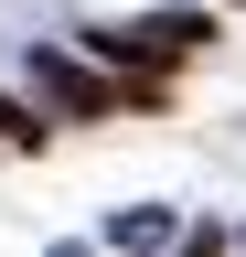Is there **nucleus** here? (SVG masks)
Returning a JSON list of instances; mask_svg holds the SVG:
<instances>
[{
	"label": "nucleus",
	"instance_id": "f03ea898",
	"mask_svg": "<svg viewBox=\"0 0 246 257\" xmlns=\"http://www.w3.org/2000/svg\"><path fill=\"white\" fill-rule=\"evenodd\" d=\"M107 246H129V257H150V246H171V214H161V204H129V214L107 225Z\"/></svg>",
	"mask_w": 246,
	"mask_h": 257
},
{
	"label": "nucleus",
	"instance_id": "f257e3e1",
	"mask_svg": "<svg viewBox=\"0 0 246 257\" xmlns=\"http://www.w3.org/2000/svg\"><path fill=\"white\" fill-rule=\"evenodd\" d=\"M33 96H43V118H118V86L107 75H86L75 54H54V43H33Z\"/></svg>",
	"mask_w": 246,
	"mask_h": 257
},
{
	"label": "nucleus",
	"instance_id": "7ed1b4c3",
	"mask_svg": "<svg viewBox=\"0 0 246 257\" xmlns=\"http://www.w3.org/2000/svg\"><path fill=\"white\" fill-rule=\"evenodd\" d=\"M0 140H11V150H43V107H22V96H0Z\"/></svg>",
	"mask_w": 246,
	"mask_h": 257
}]
</instances>
